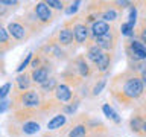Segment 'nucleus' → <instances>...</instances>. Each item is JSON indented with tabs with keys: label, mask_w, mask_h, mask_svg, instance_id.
<instances>
[{
	"label": "nucleus",
	"mask_w": 146,
	"mask_h": 137,
	"mask_svg": "<svg viewBox=\"0 0 146 137\" xmlns=\"http://www.w3.org/2000/svg\"><path fill=\"white\" fill-rule=\"evenodd\" d=\"M145 93L146 88L143 81L140 79V75L128 70V68L110 81V94L123 108L134 105L135 102H140Z\"/></svg>",
	"instance_id": "1"
},
{
	"label": "nucleus",
	"mask_w": 146,
	"mask_h": 137,
	"mask_svg": "<svg viewBox=\"0 0 146 137\" xmlns=\"http://www.w3.org/2000/svg\"><path fill=\"white\" fill-rule=\"evenodd\" d=\"M44 102V94L40 90H26V91H12V100L11 108L15 110L20 108H36L40 110Z\"/></svg>",
	"instance_id": "2"
},
{
	"label": "nucleus",
	"mask_w": 146,
	"mask_h": 137,
	"mask_svg": "<svg viewBox=\"0 0 146 137\" xmlns=\"http://www.w3.org/2000/svg\"><path fill=\"white\" fill-rule=\"evenodd\" d=\"M66 25L72 26L73 37H75V43L79 46H84L88 43L90 40V26L87 25V21L84 20V17L75 15L72 20H67Z\"/></svg>",
	"instance_id": "3"
},
{
	"label": "nucleus",
	"mask_w": 146,
	"mask_h": 137,
	"mask_svg": "<svg viewBox=\"0 0 146 137\" xmlns=\"http://www.w3.org/2000/svg\"><path fill=\"white\" fill-rule=\"evenodd\" d=\"M123 49H125L128 61H134V63L146 61V46L141 44L137 38H134V37L125 40Z\"/></svg>",
	"instance_id": "4"
},
{
	"label": "nucleus",
	"mask_w": 146,
	"mask_h": 137,
	"mask_svg": "<svg viewBox=\"0 0 146 137\" xmlns=\"http://www.w3.org/2000/svg\"><path fill=\"white\" fill-rule=\"evenodd\" d=\"M120 29H119L117 26H111V29H110L105 35L99 37V38H94L93 41L96 44L99 46L100 49L104 50V52H110V53H114V50H116L117 44H119V38H120Z\"/></svg>",
	"instance_id": "5"
},
{
	"label": "nucleus",
	"mask_w": 146,
	"mask_h": 137,
	"mask_svg": "<svg viewBox=\"0 0 146 137\" xmlns=\"http://www.w3.org/2000/svg\"><path fill=\"white\" fill-rule=\"evenodd\" d=\"M93 67L94 66L85 58V55H76V57L70 61V66L67 68H70L72 72H75L76 75H79L82 79H85V78H90L93 75Z\"/></svg>",
	"instance_id": "6"
},
{
	"label": "nucleus",
	"mask_w": 146,
	"mask_h": 137,
	"mask_svg": "<svg viewBox=\"0 0 146 137\" xmlns=\"http://www.w3.org/2000/svg\"><path fill=\"white\" fill-rule=\"evenodd\" d=\"M36 53L43 55V57L47 58L49 61H52V59H64V58H66V55H67L66 52H64V49L59 47V46L56 44V41H55L52 37H50V38L46 41L43 46H41Z\"/></svg>",
	"instance_id": "7"
},
{
	"label": "nucleus",
	"mask_w": 146,
	"mask_h": 137,
	"mask_svg": "<svg viewBox=\"0 0 146 137\" xmlns=\"http://www.w3.org/2000/svg\"><path fill=\"white\" fill-rule=\"evenodd\" d=\"M6 31L8 34L11 35V38L15 41V43H20V41H26L31 35V32L27 31V27L25 26V23L21 21V18L18 17L17 20H12L8 23L6 26Z\"/></svg>",
	"instance_id": "8"
},
{
	"label": "nucleus",
	"mask_w": 146,
	"mask_h": 137,
	"mask_svg": "<svg viewBox=\"0 0 146 137\" xmlns=\"http://www.w3.org/2000/svg\"><path fill=\"white\" fill-rule=\"evenodd\" d=\"M32 9H34L36 18L41 21V25H43L44 27L49 26L50 23L55 20V17H56V14H55L52 9L47 6V3H46V2H36L34 6H32Z\"/></svg>",
	"instance_id": "9"
},
{
	"label": "nucleus",
	"mask_w": 146,
	"mask_h": 137,
	"mask_svg": "<svg viewBox=\"0 0 146 137\" xmlns=\"http://www.w3.org/2000/svg\"><path fill=\"white\" fill-rule=\"evenodd\" d=\"M52 38L56 41V44L59 46V47H62V49L70 47V46L73 44V41H75L72 26H68V25H66V23H64V26L59 27V29L55 32V34L52 35Z\"/></svg>",
	"instance_id": "10"
},
{
	"label": "nucleus",
	"mask_w": 146,
	"mask_h": 137,
	"mask_svg": "<svg viewBox=\"0 0 146 137\" xmlns=\"http://www.w3.org/2000/svg\"><path fill=\"white\" fill-rule=\"evenodd\" d=\"M50 72H52V61H49L46 58L44 64L38 68H31V78H32V82L35 85H43L46 81L50 78Z\"/></svg>",
	"instance_id": "11"
},
{
	"label": "nucleus",
	"mask_w": 146,
	"mask_h": 137,
	"mask_svg": "<svg viewBox=\"0 0 146 137\" xmlns=\"http://www.w3.org/2000/svg\"><path fill=\"white\" fill-rule=\"evenodd\" d=\"M88 114H81L79 117L75 119V122L72 123V128L68 131V137H87L90 131L88 123Z\"/></svg>",
	"instance_id": "12"
},
{
	"label": "nucleus",
	"mask_w": 146,
	"mask_h": 137,
	"mask_svg": "<svg viewBox=\"0 0 146 137\" xmlns=\"http://www.w3.org/2000/svg\"><path fill=\"white\" fill-rule=\"evenodd\" d=\"M75 96H76V91H73L70 87L67 84H64V82L58 84V87L53 91V100L59 105H66L68 102H72V100L75 99Z\"/></svg>",
	"instance_id": "13"
},
{
	"label": "nucleus",
	"mask_w": 146,
	"mask_h": 137,
	"mask_svg": "<svg viewBox=\"0 0 146 137\" xmlns=\"http://www.w3.org/2000/svg\"><path fill=\"white\" fill-rule=\"evenodd\" d=\"M85 47H87V52H85V58L88 59V61L93 64V66H96V63L100 59V57L104 55V50L99 47L98 44L94 43L93 40H88V43L85 44Z\"/></svg>",
	"instance_id": "14"
},
{
	"label": "nucleus",
	"mask_w": 146,
	"mask_h": 137,
	"mask_svg": "<svg viewBox=\"0 0 146 137\" xmlns=\"http://www.w3.org/2000/svg\"><path fill=\"white\" fill-rule=\"evenodd\" d=\"M32 78H31V72H23L15 78V85H14V91H26L31 90L32 87Z\"/></svg>",
	"instance_id": "15"
},
{
	"label": "nucleus",
	"mask_w": 146,
	"mask_h": 137,
	"mask_svg": "<svg viewBox=\"0 0 146 137\" xmlns=\"http://www.w3.org/2000/svg\"><path fill=\"white\" fill-rule=\"evenodd\" d=\"M111 26H113V25H110V23L104 21V20L94 21L93 25L90 26V38L94 40V38H99V37L105 35L110 29H111Z\"/></svg>",
	"instance_id": "16"
},
{
	"label": "nucleus",
	"mask_w": 146,
	"mask_h": 137,
	"mask_svg": "<svg viewBox=\"0 0 146 137\" xmlns=\"http://www.w3.org/2000/svg\"><path fill=\"white\" fill-rule=\"evenodd\" d=\"M15 44L17 43L11 38V35L8 34L6 27H0V57H2L5 52L11 50Z\"/></svg>",
	"instance_id": "17"
},
{
	"label": "nucleus",
	"mask_w": 146,
	"mask_h": 137,
	"mask_svg": "<svg viewBox=\"0 0 146 137\" xmlns=\"http://www.w3.org/2000/svg\"><path fill=\"white\" fill-rule=\"evenodd\" d=\"M113 58H114V53H110V52H104V55L100 57V59L96 63L94 68L98 70L99 73H107L110 68H111V64H113Z\"/></svg>",
	"instance_id": "18"
},
{
	"label": "nucleus",
	"mask_w": 146,
	"mask_h": 137,
	"mask_svg": "<svg viewBox=\"0 0 146 137\" xmlns=\"http://www.w3.org/2000/svg\"><path fill=\"white\" fill-rule=\"evenodd\" d=\"M40 131V123L35 120H27L20 125V136H34Z\"/></svg>",
	"instance_id": "19"
},
{
	"label": "nucleus",
	"mask_w": 146,
	"mask_h": 137,
	"mask_svg": "<svg viewBox=\"0 0 146 137\" xmlns=\"http://www.w3.org/2000/svg\"><path fill=\"white\" fill-rule=\"evenodd\" d=\"M66 122H67V116L64 113H58L56 116H53L50 120L47 122V130L49 131H55V130H58V128H61L66 125Z\"/></svg>",
	"instance_id": "20"
},
{
	"label": "nucleus",
	"mask_w": 146,
	"mask_h": 137,
	"mask_svg": "<svg viewBox=\"0 0 146 137\" xmlns=\"http://www.w3.org/2000/svg\"><path fill=\"white\" fill-rule=\"evenodd\" d=\"M58 84H59V82H58V79H56V78H55V76H50V78H49V79L44 82L43 85H40V91H41L43 94L53 93V91H55V88L58 87Z\"/></svg>",
	"instance_id": "21"
},
{
	"label": "nucleus",
	"mask_w": 146,
	"mask_h": 137,
	"mask_svg": "<svg viewBox=\"0 0 146 137\" xmlns=\"http://www.w3.org/2000/svg\"><path fill=\"white\" fill-rule=\"evenodd\" d=\"M102 111H104L105 116H107L110 120H113L114 123H120V122H122V119L119 117V114L114 111V108H113L110 104H104V105H102Z\"/></svg>",
	"instance_id": "22"
},
{
	"label": "nucleus",
	"mask_w": 146,
	"mask_h": 137,
	"mask_svg": "<svg viewBox=\"0 0 146 137\" xmlns=\"http://www.w3.org/2000/svg\"><path fill=\"white\" fill-rule=\"evenodd\" d=\"M134 38H137L141 44L146 46V25L143 23H137L135 29H134Z\"/></svg>",
	"instance_id": "23"
},
{
	"label": "nucleus",
	"mask_w": 146,
	"mask_h": 137,
	"mask_svg": "<svg viewBox=\"0 0 146 137\" xmlns=\"http://www.w3.org/2000/svg\"><path fill=\"white\" fill-rule=\"evenodd\" d=\"M105 85H107V76L99 78L98 82H96V84L93 85V88H91V96H98L100 91L105 88Z\"/></svg>",
	"instance_id": "24"
},
{
	"label": "nucleus",
	"mask_w": 146,
	"mask_h": 137,
	"mask_svg": "<svg viewBox=\"0 0 146 137\" xmlns=\"http://www.w3.org/2000/svg\"><path fill=\"white\" fill-rule=\"evenodd\" d=\"M46 3H47V6L55 11H62V9H66V5H68L67 2H59V0H46Z\"/></svg>",
	"instance_id": "25"
},
{
	"label": "nucleus",
	"mask_w": 146,
	"mask_h": 137,
	"mask_svg": "<svg viewBox=\"0 0 146 137\" xmlns=\"http://www.w3.org/2000/svg\"><path fill=\"white\" fill-rule=\"evenodd\" d=\"M32 58H34V53H32V52H31V53H27V55H26V58L23 59L20 64H18L17 72H18V73H23V72H25V70H26V67L32 63Z\"/></svg>",
	"instance_id": "26"
},
{
	"label": "nucleus",
	"mask_w": 146,
	"mask_h": 137,
	"mask_svg": "<svg viewBox=\"0 0 146 137\" xmlns=\"http://www.w3.org/2000/svg\"><path fill=\"white\" fill-rule=\"evenodd\" d=\"M79 5H81V2H70V3H68V6H67L66 9H64V11H66L67 15L76 14L78 11H79Z\"/></svg>",
	"instance_id": "27"
},
{
	"label": "nucleus",
	"mask_w": 146,
	"mask_h": 137,
	"mask_svg": "<svg viewBox=\"0 0 146 137\" xmlns=\"http://www.w3.org/2000/svg\"><path fill=\"white\" fill-rule=\"evenodd\" d=\"M11 87H12L11 82H5V84H3L2 87H0V100H3V99L8 96L9 90H11Z\"/></svg>",
	"instance_id": "28"
},
{
	"label": "nucleus",
	"mask_w": 146,
	"mask_h": 137,
	"mask_svg": "<svg viewBox=\"0 0 146 137\" xmlns=\"http://www.w3.org/2000/svg\"><path fill=\"white\" fill-rule=\"evenodd\" d=\"M8 108H11V102L6 99H3V100H0V113H5Z\"/></svg>",
	"instance_id": "29"
},
{
	"label": "nucleus",
	"mask_w": 146,
	"mask_h": 137,
	"mask_svg": "<svg viewBox=\"0 0 146 137\" xmlns=\"http://www.w3.org/2000/svg\"><path fill=\"white\" fill-rule=\"evenodd\" d=\"M5 15H8V6L3 3V0H0V18H3Z\"/></svg>",
	"instance_id": "30"
},
{
	"label": "nucleus",
	"mask_w": 146,
	"mask_h": 137,
	"mask_svg": "<svg viewBox=\"0 0 146 137\" xmlns=\"http://www.w3.org/2000/svg\"><path fill=\"white\" fill-rule=\"evenodd\" d=\"M140 5H141V2H139ZM141 9V17H140V23H143V25H146V6H145V5H143V6H141L140 8Z\"/></svg>",
	"instance_id": "31"
},
{
	"label": "nucleus",
	"mask_w": 146,
	"mask_h": 137,
	"mask_svg": "<svg viewBox=\"0 0 146 137\" xmlns=\"http://www.w3.org/2000/svg\"><path fill=\"white\" fill-rule=\"evenodd\" d=\"M3 3L6 5V6L9 8V6H17V5H20V2H17V0H3Z\"/></svg>",
	"instance_id": "32"
},
{
	"label": "nucleus",
	"mask_w": 146,
	"mask_h": 137,
	"mask_svg": "<svg viewBox=\"0 0 146 137\" xmlns=\"http://www.w3.org/2000/svg\"><path fill=\"white\" fill-rule=\"evenodd\" d=\"M137 107H140V108H143L145 111H146V93H145V96H143V99L140 100L139 102V105H137Z\"/></svg>",
	"instance_id": "33"
},
{
	"label": "nucleus",
	"mask_w": 146,
	"mask_h": 137,
	"mask_svg": "<svg viewBox=\"0 0 146 137\" xmlns=\"http://www.w3.org/2000/svg\"><path fill=\"white\" fill-rule=\"evenodd\" d=\"M139 137H146V120H145V123H143V126H141V131H140Z\"/></svg>",
	"instance_id": "34"
},
{
	"label": "nucleus",
	"mask_w": 146,
	"mask_h": 137,
	"mask_svg": "<svg viewBox=\"0 0 146 137\" xmlns=\"http://www.w3.org/2000/svg\"><path fill=\"white\" fill-rule=\"evenodd\" d=\"M41 137H55V136L52 134V132H46V134H43Z\"/></svg>",
	"instance_id": "35"
},
{
	"label": "nucleus",
	"mask_w": 146,
	"mask_h": 137,
	"mask_svg": "<svg viewBox=\"0 0 146 137\" xmlns=\"http://www.w3.org/2000/svg\"><path fill=\"white\" fill-rule=\"evenodd\" d=\"M0 27H3V21H2V18H0Z\"/></svg>",
	"instance_id": "36"
},
{
	"label": "nucleus",
	"mask_w": 146,
	"mask_h": 137,
	"mask_svg": "<svg viewBox=\"0 0 146 137\" xmlns=\"http://www.w3.org/2000/svg\"><path fill=\"white\" fill-rule=\"evenodd\" d=\"M141 5H145V6H146V2H141Z\"/></svg>",
	"instance_id": "37"
}]
</instances>
